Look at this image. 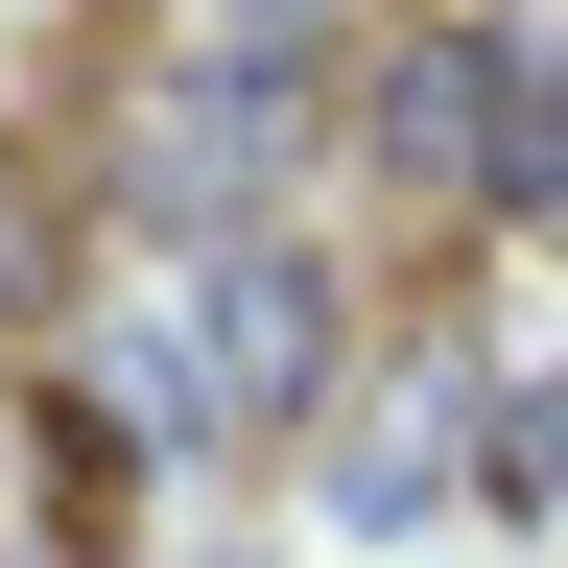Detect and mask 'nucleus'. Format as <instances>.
Returning <instances> with one entry per match:
<instances>
[{
    "mask_svg": "<svg viewBox=\"0 0 568 568\" xmlns=\"http://www.w3.org/2000/svg\"><path fill=\"white\" fill-rule=\"evenodd\" d=\"M308 332H332L308 284H284V261H237V379H308Z\"/></svg>",
    "mask_w": 568,
    "mask_h": 568,
    "instance_id": "obj_1",
    "label": "nucleus"
},
{
    "mask_svg": "<svg viewBox=\"0 0 568 568\" xmlns=\"http://www.w3.org/2000/svg\"><path fill=\"white\" fill-rule=\"evenodd\" d=\"M24 237H48V190H24V166H0V308H24V284H48V261H24Z\"/></svg>",
    "mask_w": 568,
    "mask_h": 568,
    "instance_id": "obj_2",
    "label": "nucleus"
}]
</instances>
